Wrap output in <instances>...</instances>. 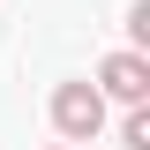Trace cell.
Returning a JSON list of instances; mask_svg holds the SVG:
<instances>
[{
  "label": "cell",
  "instance_id": "1",
  "mask_svg": "<svg viewBox=\"0 0 150 150\" xmlns=\"http://www.w3.org/2000/svg\"><path fill=\"white\" fill-rule=\"evenodd\" d=\"M53 128L68 135V143H90V135L105 128V90H98V83H60L53 90Z\"/></svg>",
  "mask_w": 150,
  "mask_h": 150
},
{
  "label": "cell",
  "instance_id": "2",
  "mask_svg": "<svg viewBox=\"0 0 150 150\" xmlns=\"http://www.w3.org/2000/svg\"><path fill=\"white\" fill-rule=\"evenodd\" d=\"M98 90L120 98V105H143V98H150V60L143 53H112L105 68H98Z\"/></svg>",
  "mask_w": 150,
  "mask_h": 150
},
{
  "label": "cell",
  "instance_id": "3",
  "mask_svg": "<svg viewBox=\"0 0 150 150\" xmlns=\"http://www.w3.org/2000/svg\"><path fill=\"white\" fill-rule=\"evenodd\" d=\"M120 143H128V150H150V112H143V105H128V120H120Z\"/></svg>",
  "mask_w": 150,
  "mask_h": 150
},
{
  "label": "cell",
  "instance_id": "4",
  "mask_svg": "<svg viewBox=\"0 0 150 150\" xmlns=\"http://www.w3.org/2000/svg\"><path fill=\"white\" fill-rule=\"evenodd\" d=\"M128 38H135V45H150V0H135V8H128Z\"/></svg>",
  "mask_w": 150,
  "mask_h": 150
},
{
  "label": "cell",
  "instance_id": "5",
  "mask_svg": "<svg viewBox=\"0 0 150 150\" xmlns=\"http://www.w3.org/2000/svg\"><path fill=\"white\" fill-rule=\"evenodd\" d=\"M53 150H75V143H53Z\"/></svg>",
  "mask_w": 150,
  "mask_h": 150
}]
</instances>
